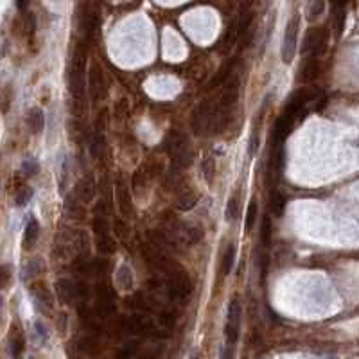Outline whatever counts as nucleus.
<instances>
[{
    "label": "nucleus",
    "mask_w": 359,
    "mask_h": 359,
    "mask_svg": "<svg viewBox=\"0 0 359 359\" xmlns=\"http://www.w3.org/2000/svg\"><path fill=\"white\" fill-rule=\"evenodd\" d=\"M70 92H72L74 99H79L85 95L86 90V51L83 45H77L76 54H74L72 65H70Z\"/></svg>",
    "instance_id": "1"
},
{
    "label": "nucleus",
    "mask_w": 359,
    "mask_h": 359,
    "mask_svg": "<svg viewBox=\"0 0 359 359\" xmlns=\"http://www.w3.org/2000/svg\"><path fill=\"white\" fill-rule=\"evenodd\" d=\"M214 117H216V108L212 104V101L205 99L201 101L193 111V119H191V128H193L194 135H207L212 133L214 128Z\"/></svg>",
    "instance_id": "2"
},
{
    "label": "nucleus",
    "mask_w": 359,
    "mask_h": 359,
    "mask_svg": "<svg viewBox=\"0 0 359 359\" xmlns=\"http://www.w3.org/2000/svg\"><path fill=\"white\" fill-rule=\"evenodd\" d=\"M327 29L323 27H311L302 40V54L320 58L327 49Z\"/></svg>",
    "instance_id": "3"
},
{
    "label": "nucleus",
    "mask_w": 359,
    "mask_h": 359,
    "mask_svg": "<svg viewBox=\"0 0 359 359\" xmlns=\"http://www.w3.org/2000/svg\"><path fill=\"white\" fill-rule=\"evenodd\" d=\"M298 33H300V17L295 15L287 22L286 31H284V42H282V61L291 63L295 60L296 45H298Z\"/></svg>",
    "instance_id": "4"
},
{
    "label": "nucleus",
    "mask_w": 359,
    "mask_h": 359,
    "mask_svg": "<svg viewBox=\"0 0 359 359\" xmlns=\"http://www.w3.org/2000/svg\"><path fill=\"white\" fill-rule=\"evenodd\" d=\"M241 316H243V307L237 298H234L228 305L227 327H225V336H227V345L235 346L241 332Z\"/></svg>",
    "instance_id": "5"
},
{
    "label": "nucleus",
    "mask_w": 359,
    "mask_h": 359,
    "mask_svg": "<svg viewBox=\"0 0 359 359\" xmlns=\"http://www.w3.org/2000/svg\"><path fill=\"white\" fill-rule=\"evenodd\" d=\"M284 162H286V154H284V145H273L269 149L268 156V167H266V180L269 185H275L280 178L284 171Z\"/></svg>",
    "instance_id": "6"
},
{
    "label": "nucleus",
    "mask_w": 359,
    "mask_h": 359,
    "mask_svg": "<svg viewBox=\"0 0 359 359\" xmlns=\"http://www.w3.org/2000/svg\"><path fill=\"white\" fill-rule=\"evenodd\" d=\"M122 329L129 334H151L154 332V323L145 314H133L122 321Z\"/></svg>",
    "instance_id": "7"
},
{
    "label": "nucleus",
    "mask_w": 359,
    "mask_h": 359,
    "mask_svg": "<svg viewBox=\"0 0 359 359\" xmlns=\"http://www.w3.org/2000/svg\"><path fill=\"white\" fill-rule=\"evenodd\" d=\"M113 311H115V296H113L111 287H108V286L99 287V291H97V314L101 318H106V316H110Z\"/></svg>",
    "instance_id": "8"
},
{
    "label": "nucleus",
    "mask_w": 359,
    "mask_h": 359,
    "mask_svg": "<svg viewBox=\"0 0 359 359\" xmlns=\"http://www.w3.org/2000/svg\"><path fill=\"white\" fill-rule=\"evenodd\" d=\"M115 198H117V205H119L120 214L124 218H131L133 216V201H131V194H129V187L119 180L117 182V189H115Z\"/></svg>",
    "instance_id": "9"
},
{
    "label": "nucleus",
    "mask_w": 359,
    "mask_h": 359,
    "mask_svg": "<svg viewBox=\"0 0 359 359\" xmlns=\"http://www.w3.org/2000/svg\"><path fill=\"white\" fill-rule=\"evenodd\" d=\"M103 88H104V81H103V70L99 67L97 63H94L90 67L88 70V92H90V97L92 101H99L101 94H103Z\"/></svg>",
    "instance_id": "10"
},
{
    "label": "nucleus",
    "mask_w": 359,
    "mask_h": 359,
    "mask_svg": "<svg viewBox=\"0 0 359 359\" xmlns=\"http://www.w3.org/2000/svg\"><path fill=\"white\" fill-rule=\"evenodd\" d=\"M33 289V295H35V304L40 309V312H51L54 307V298H52L51 291L43 284H36V286L31 287Z\"/></svg>",
    "instance_id": "11"
},
{
    "label": "nucleus",
    "mask_w": 359,
    "mask_h": 359,
    "mask_svg": "<svg viewBox=\"0 0 359 359\" xmlns=\"http://www.w3.org/2000/svg\"><path fill=\"white\" fill-rule=\"evenodd\" d=\"M95 193H97V187H95V180L92 174L83 176V178L77 182L76 196L81 200V203H90V201L95 198Z\"/></svg>",
    "instance_id": "12"
},
{
    "label": "nucleus",
    "mask_w": 359,
    "mask_h": 359,
    "mask_svg": "<svg viewBox=\"0 0 359 359\" xmlns=\"http://www.w3.org/2000/svg\"><path fill=\"white\" fill-rule=\"evenodd\" d=\"M320 70H321L320 61H318L316 58H311V60H307L300 67V70L296 72V79H298L300 83H311L320 76Z\"/></svg>",
    "instance_id": "13"
},
{
    "label": "nucleus",
    "mask_w": 359,
    "mask_h": 359,
    "mask_svg": "<svg viewBox=\"0 0 359 359\" xmlns=\"http://www.w3.org/2000/svg\"><path fill=\"white\" fill-rule=\"evenodd\" d=\"M239 86H241V83H239V77L237 76L228 79V85L221 95V103H219V106H223V108L234 106V104L237 103V99H239Z\"/></svg>",
    "instance_id": "14"
},
{
    "label": "nucleus",
    "mask_w": 359,
    "mask_h": 359,
    "mask_svg": "<svg viewBox=\"0 0 359 359\" xmlns=\"http://www.w3.org/2000/svg\"><path fill=\"white\" fill-rule=\"evenodd\" d=\"M198 200H200V196H198L196 189L191 187V185H184V187L180 189L176 205H178L180 210H191L198 203Z\"/></svg>",
    "instance_id": "15"
},
{
    "label": "nucleus",
    "mask_w": 359,
    "mask_h": 359,
    "mask_svg": "<svg viewBox=\"0 0 359 359\" xmlns=\"http://www.w3.org/2000/svg\"><path fill=\"white\" fill-rule=\"evenodd\" d=\"M56 291H58V300L63 302V304H72L77 302L76 296V282H70L67 278H61L56 284Z\"/></svg>",
    "instance_id": "16"
},
{
    "label": "nucleus",
    "mask_w": 359,
    "mask_h": 359,
    "mask_svg": "<svg viewBox=\"0 0 359 359\" xmlns=\"http://www.w3.org/2000/svg\"><path fill=\"white\" fill-rule=\"evenodd\" d=\"M38 235H40V225L35 218H31L29 221H27L26 232H24V241H22L24 250L33 248V246L36 244V241H38Z\"/></svg>",
    "instance_id": "17"
},
{
    "label": "nucleus",
    "mask_w": 359,
    "mask_h": 359,
    "mask_svg": "<svg viewBox=\"0 0 359 359\" xmlns=\"http://www.w3.org/2000/svg\"><path fill=\"white\" fill-rule=\"evenodd\" d=\"M180 239L184 241L187 246H194L203 239V230L196 225H184L180 232Z\"/></svg>",
    "instance_id": "18"
},
{
    "label": "nucleus",
    "mask_w": 359,
    "mask_h": 359,
    "mask_svg": "<svg viewBox=\"0 0 359 359\" xmlns=\"http://www.w3.org/2000/svg\"><path fill=\"white\" fill-rule=\"evenodd\" d=\"M27 126H29L33 135H38V133L43 131V128H45V115H43V111L40 108H33L27 113Z\"/></svg>",
    "instance_id": "19"
},
{
    "label": "nucleus",
    "mask_w": 359,
    "mask_h": 359,
    "mask_svg": "<svg viewBox=\"0 0 359 359\" xmlns=\"http://www.w3.org/2000/svg\"><path fill=\"white\" fill-rule=\"evenodd\" d=\"M234 65H235L234 60L223 63L221 69L218 70V74H216V76L212 77V81L209 83V88H216V86H219V85H223L225 81H228L230 76H232V70H234Z\"/></svg>",
    "instance_id": "20"
},
{
    "label": "nucleus",
    "mask_w": 359,
    "mask_h": 359,
    "mask_svg": "<svg viewBox=\"0 0 359 359\" xmlns=\"http://www.w3.org/2000/svg\"><path fill=\"white\" fill-rule=\"evenodd\" d=\"M24 348H26V339H24V334L17 329V332L11 334V339H9V352H11V357L20 359L22 354H24Z\"/></svg>",
    "instance_id": "21"
},
{
    "label": "nucleus",
    "mask_w": 359,
    "mask_h": 359,
    "mask_svg": "<svg viewBox=\"0 0 359 359\" xmlns=\"http://www.w3.org/2000/svg\"><path fill=\"white\" fill-rule=\"evenodd\" d=\"M268 209L269 214H273L275 218H280L284 214V209H286V196H282L280 193H271L269 194Z\"/></svg>",
    "instance_id": "22"
},
{
    "label": "nucleus",
    "mask_w": 359,
    "mask_h": 359,
    "mask_svg": "<svg viewBox=\"0 0 359 359\" xmlns=\"http://www.w3.org/2000/svg\"><path fill=\"white\" fill-rule=\"evenodd\" d=\"M38 273H42V261L40 259H31L24 269H22V280L24 282H29L35 277H38Z\"/></svg>",
    "instance_id": "23"
},
{
    "label": "nucleus",
    "mask_w": 359,
    "mask_h": 359,
    "mask_svg": "<svg viewBox=\"0 0 359 359\" xmlns=\"http://www.w3.org/2000/svg\"><path fill=\"white\" fill-rule=\"evenodd\" d=\"M234 262H235V246L232 243H228L227 248H225V253H223L221 273L223 275H230V271L234 269Z\"/></svg>",
    "instance_id": "24"
},
{
    "label": "nucleus",
    "mask_w": 359,
    "mask_h": 359,
    "mask_svg": "<svg viewBox=\"0 0 359 359\" xmlns=\"http://www.w3.org/2000/svg\"><path fill=\"white\" fill-rule=\"evenodd\" d=\"M115 278H117V284H119L120 289L129 291L133 287V273L128 266H120V268L117 269Z\"/></svg>",
    "instance_id": "25"
},
{
    "label": "nucleus",
    "mask_w": 359,
    "mask_h": 359,
    "mask_svg": "<svg viewBox=\"0 0 359 359\" xmlns=\"http://www.w3.org/2000/svg\"><path fill=\"white\" fill-rule=\"evenodd\" d=\"M79 198H74V200H67V205H65V209H67V216L72 219H83L85 218V210H83V207L79 205Z\"/></svg>",
    "instance_id": "26"
},
{
    "label": "nucleus",
    "mask_w": 359,
    "mask_h": 359,
    "mask_svg": "<svg viewBox=\"0 0 359 359\" xmlns=\"http://www.w3.org/2000/svg\"><path fill=\"white\" fill-rule=\"evenodd\" d=\"M201 176L205 178L207 184H212L216 176V160L212 156H207L201 163Z\"/></svg>",
    "instance_id": "27"
},
{
    "label": "nucleus",
    "mask_w": 359,
    "mask_h": 359,
    "mask_svg": "<svg viewBox=\"0 0 359 359\" xmlns=\"http://www.w3.org/2000/svg\"><path fill=\"white\" fill-rule=\"evenodd\" d=\"M325 9V2L323 0H311L307 6V20L309 22H316L318 18L323 15Z\"/></svg>",
    "instance_id": "28"
},
{
    "label": "nucleus",
    "mask_w": 359,
    "mask_h": 359,
    "mask_svg": "<svg viewBox=\"0 0 359 359\" xmlns=\"http://www.w3.org/2000/svg\"><path fill=\"white\" fill-rule=\"evenodd\" d=\"M241 216V207H239V198H230L227 203V212H225V218L227 221H237Z\"/></svg>",
    "instance_id": "29"
},
{
    "label": "nucleus",
    "mask_w": 359,
    "mask_h": 359,
    "mask_svg": "<svg viewBox=\"0 0 359 359\" xmlns=\"http://www.w3.org/2000/svg\"><path fill=\"white\" fill-rule=\"evenodd\" d=\"M97 241V252L103 255H110L115 250V241L111 239L110 235H103V237H95Z\"/></svg>",
    "instance_id": "30"
},
{
    "label": "nucleus",
    "mask_w": 359,
    "mask_h": 359,
    "mask_svg": "<svg viewBox=\"0 0 359 359\" xmlns=\"http://www.w3.org/2000/svg\"><path fill=\"white\" fill-rule=\"evenodd\" d=\"M90 149H92V154H94L95 158L97 156H101V154L104 153V149H106V142H104V135L97 129V133L94 135V138H92V145H90Z\"/></svg>",
    "instance_id": "31"
},
{
    "label": "nucleus",
    "mask_w": 359,
    "mask_h": 359,
    "mask_svg": "<svg viewBox=\"0 0 359 359\" xmlns=\"http://www.w3.org/2000/svg\"><path fill=\"white\" fill-rule=\"evenodd\" d=\"M271 237H273V225H271L269 216H266L261 225V243L264 244V246H268V244L271 243Z\"/></svg>",
    "instance_id": "32"
},
{
    "label": "nucleus",
    "mask_w": 359,
    "mask_h": 359,
    "mask_svg": "<svg viewBox=\"0 0 359 359\" xmlns=\"http://www.w3.org/2000/svg\"><path fill=\"white\" fill-rule=\"evenodd\" d=\"M138 352V341H129L120 348L117 359H133Z\"/></svg>",
    "instance_id": "33"
},
{
    "label": "nucleus",
    "mask_w": 359,
    "mask_h": 359,
    "mask_svg": "<svg viewBox=\"0 0 359 359\" xmlns=\"http://www.w3.org/2000/svg\"><path fill=\"white\" fill-rule=\"evenodd\" d=\"M94 232H95V237L110 235V227H108V221L104 219V216H97V218L94 219Z\"/></svg>",
    "instance_id": "34"
},
{
    "label": "nucleus",
    "mask_w": 359,
    "mask_h": 359,
    "mask_svg": "<svg viewBox=\"0 0 359 359\" xmlns=\"http://www.w3.org/2000/svg\"><path fill=\"white\" fill-rule=\"evenodd\" d=\"M31 198H33V189H31V187H24L22 191H18V193L15 194V205H17V207H26L27 203L31 201Z\"/></svg>",
    "instance_id": "35"
},
{
    "label": "nucleus",
    "mask_w": 359,
    "mask_h": 359,
    "mask_svg": "<svg viewBox=\"0 0 359 359\" xmlns=\"http://www.w3.org/2000/svg\"><path fill=\"white\" fill-rule=\"evenodd\" d=\"M255 219H257V203H255V201H250L248 210H246V219H244L246 232H252L253 225H255Z\"/></svg>",
    "instance_id": "36"
},
{
    "label": "nucleus",
    "mask_w": 359,
    "mask_h": 359,
    "mask_svg": "<svg viewBox=\"0 0 359 359\" xmlns=\"http://www.w3.org/2000/svg\"><path fill=\"white\" fill-rule=\"evenodd\" d=\"M259 144H261V135H259V128H253L252 135H250V142H248V153L250 156H255L257 151H259Z\"/></svg>",
    "instance_id": "37"
},
{
    "label": "nucleus",
    "mask_w": 359,
    "mask_h": 359,
    "mask_svg": "<svg viewBox=\"0 0 359 359\" xmlns=\"http://www.w3.org/2000/svg\"><path fill=\"white\" fill-rule=\"evenodd\" d=\"M158 323H160V327L165 330L172 329V325H174V316H172L171 312H162V314L158 316Z\"/></svg>",
    "instance_id": "38"
},
{
    "label": "nucleus",
    "mask_w": 359,
    "mask_h": 359,
    "mask_svg": "<svg viewBox=\"0 0 359 359\" xmlns=\"http://www.w3.org/2000/svg\"><path fill=\"white\" fill-rule=\"evenodd\" d=\"M22 171L26 176H35L38 172V163L35 160H26V162L22 163Z\"/></svg>",
    "instance_id": "39"
},
{
    "label": "nucleus",
    "mask_w": 359,
    "mask_h": 359,
    "mask_svg": "<svg viewBox=\"0 0 359 359\" xmlns=\"http://www.w3.org/2000/svg\"><path fill=\"white\" fill-rule=\"evenodd\" d=\"M346 4H348V0H330V9H332V17L345 13Z\"/></svg>",
    "instance_id": "40"
},
{
    "label": "nucleus",
    "mask_w": 359,
    "mask_h": 359,
    "mask_svg": "<svg viewBox=\"0 0 359 359\" xmlns=\"http://www.w3.org/2000/svg\"><path fill=\"white\" fill-rule=\"evenodd\" d=\"M35 330H36V334H38L40 341H42V343L47 341V339H49V330H47V327L42 323V321H36V323H35Z\"/></svg>",
    "instance_id": "41"
},
{
    "label": "nucleus",
    "mask_w": 359,
    "mask_h": 359,
    "mask_svg": "<svg viewBox=\"0 0 359 359\" xmlns=\"http://www.w3.org/2000/svg\"><path fill=\"white\" fill-rule=\"evenodd\" d=\"M81 348L85 352H88V354H92V352L97 350V345H95V341L92 338H83L81 339Z\"/></svg>",
    "instance_id": "42"
},
{
    "label": "nucleus",
    "mask_w": 359,
    "mask_h": 359,
    "mask_svg": "<svg viewBox=\"0 0 359 359\" xmlns=\"http://www.w3.org/2000/svg\"><path fill=\"white\" fill-rule=\"evenodd\" d=\"M126 113H128V101H126V99H120L119 103L115 104V115L122 119Z\"/></svg>",
    "instance_id": "43"
},
{
    "label": "nucleus",
    "mask_w": 359,
    "mask_h": 359,
    "mask_svg": "<svg viewBox=\"0 0 359 359\" xmlns=\"http://www.w3.org/2000/svg\"><path fill=\"white\" fill-rule=\"evenodd\" d=\"M9 278H11V269L9 266H2V289L9 286Z\"/></svg>",
    "instance_id": "44"
},
{
    "label": "nucleus",
    "mask_w": 359,
    "mask_h": 359,
    "mask_svg": "<svg viewBox=\"0 0 359 359\" xmlns=\"http://www.w3.org/2000/svg\"><path fill=\"white\" fill-rule=\"evenodd\" d=\"M15 4H17L18 11H20V13H24V11H27V8H29L31 0H15Z\"/></svg>",
    "instance_id": "45"
},
{
    "label": "nucleus",
    "mask_w": 359,
    "mask_h": 359,
    "mask_svg": "<svg viewBox=\"0 0 359 359\" xmlns=\"http://www.w3.org/2000/svg\"><path fill=\"white\" fill-rule=\"evenodd\" d=\"M191 359H203V355H201L200 350H194L193 354H191Z\"/></svg>",
    "instance_id": "46"
},
{
    "label": "nucleus",
    "mask_w": 359,
    "mask_h": 359,
    "mask_svg": "<svg viewBox=\"0 0 359 359\" xmlns=\"http://www.w3.org/2000/svg\"><path fill=\"white\" fill-rule=\"evenodd\" d=\"M138 359H154V355L153 354H145V355H142V357H138Z\"/></svg>",
    "instance_id": "47"
},
{
    "label": "nucleus",
    "mask_w": 359,
    "mask_h": 359,
    "mask_svg": "<svg viewBox=\"0 0 359 359\" xmlns=\"http://www.w3.org/2000/svg\"><path fill=\"white\" fill-rule=\"evenodd\" d=\"M29 359H36V357H29Z\"/></svg>",
    "instance_id": "48"
}]
</instances>
